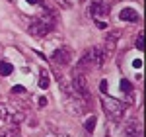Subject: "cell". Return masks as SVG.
Here are the masks:
<instances>
[{"label": "cell", "mask_w": 146, "mask_h": 137, "mask_svg": "<svg viewBox=\"0 0 146 137\" xmlns=\"http://www.w3.org/2000/svg\"><path fill=\"white\" fill-rule=\"evenodd\" d=\"M101 106H103V112L105 116L113 120V122H121L125 116V106L119 100H115V98H109L107 94H103L101 96Z\"/></svg>", "instance_id": "obj_1"}, {"label": "cell", "mask_w": 146, "mask_h": 137, "mask_svg": "<svg viewBox=\"0 0 146 137\" xmlns=\"http://www.w3.org/2000/svg\"><path fill=\"white\" fill-rule=\"evenodd\" d=\"M72 92L82 98V100H90V86H88V79H86V75L84 73H80V71H74V75H72Z\"/></svg>", "instance_id": "obj_2"}, {"label": "cell", "mask_w": 146, "mask_h": 137, "mask_svg": "<svg viewBox=\"0 0 146 137\" xmlns=\"http://www.w3.org/2000/svg\"><path fill=\"white\" fill-rule=\"evenodd\" d=\"M51 24H45V20H35V22L29 24V34L35 35V37H43L51 32Z\"/></svg>", "instance_id": "obj_3"}, {"label": "cell", "mask_w": 146, "mask_h": 137, "mask_svg": "<svg viewBox=\"0 0 146 137\" xmlns=\"http://www.w3.org/2000/svg\"><path fill=\"white\" fill-rule=\"evenodd\" d=\"M51 59H53V63H56V65H68L70 61H72V53L68 51L66 47H58L55 53L51 55Z\"/></svg>", "instance_id": "obj_4"}, {"label": "cell", "mask_w": 146, "mask_h": 137, "mask_svg": "<svg viewBox=\"0 0 146 137\" xmlns=\"http://www.w3.org/2000/svg\"><path fill=\"white\" fill-rule=\"evenodd\" d=\"M88 53H90V61L94 63V67H103V63L107 59V51L103 47H92Z\"/></svg>", "instance_id": "obj_5"}, {"label": "cell", "mask_w": 146, "mask_h": 137, "mask_svg": "<svg viewBox=\"0 0 146 137\" xmlns=\"http://www.w3.org/2000/svg\"><path fill=\"white\" fill-rule=\"evenodd\" d=\"M90 14L92 16H107L109 14V4L101 2V0H96V2H92V6H90Z\"/></svg>", "instance_id": "obj_6"}, {"label": "cell", "mask_w": 146, "mask_h": 137, "mask_svg": "<svg viewBox=\"0 0 146 137\" xmlns=\"http://www.w3.org/2000/svg\"><path fill=\"white\" fill-rule=\"evenodd\" d=\"M119 37H121V32L119 30H113V32H107V35H105V51L109 53V51H113L115 49V45H117V41H119Z\"/></svg>", "instance_id": "obj_7"}, {"label": "cell", "mask_w": 146, "mask_h": 137, "mask_svg": "<svg viewBox=\"0 0 146 137\" xmlns=\"http://www.w3.org/2000/svg\"><path fill=\"white\" fill-rule=\"evenodd\" d=\"M125 137H142L140 135V124H136V122H129L123 129Z\"/></svg>", "instance_id": "obj_8"}, {"label": "cell", "mask_w": 146, "mask_h": 137, "mask_svg": "<svg viewBox=\"0 0 146 137\" xmlns=\"http://www.w3.org/2000/svg\"><path fill=\"white\" fill-rule=\"evenodd\" d=\"M119 18H121L123 22H138V20H140L138 12L133 10V8H123L121 14H119Z\"/></svg>", "instance_id": "obj_9"}, {"label": "cell", "mask_w": 146, "mask_h": 137, "mask_svg": "<svg viewBox=\"0 0 146 137\" xmlns=\"http://www.w3.org/2000/svg\"><path fill=\"white\" fill-rule=\"evenodd\" d=\"M92 67V61H90V53L86 51L82 57H80V61H78V65H76V71H80V73H84L86 68H90Z\"/></svg>", "instance_id": "obj_10"}, {"label": "cell", "mask_w": 146, "mask_h": 137, "mask_svg": "<svg viewBox=\"0 0 146 137\" xmlns=\"http://www.w3.org/2000/svg\"><path fill=\"white\" fill-rule=\"evenodd\" d=\"M14 73V67H12L8 61H0V77H8Z\"/></svg>", "instance_id": "obj_11"}, {"label": "cell", "mask_w": 146, "mask_h": 137, "mask_svg": "<svg viewBox=\"0 0 146 137\" xmlns=\"http://www.w3.org/2000/svg\"><path fill=\"white\" fill-rule=\"evenodd\" d=\"M49 82H51V80H49V73H47L45 68H41V71H39V88H47Z\"/></svg>", "instance_id": "obj_12"}, {"label": "cell", "mask_w": 146, "mask_h": 137, "mask_svg": "<svg viewBox=\"0 0 146 137\" xmlns=\"http://www.w3.org/2000/svg\"><path fill=\"white\" fill-rule=\"evenodd\" d=\"M84 127H86V131H94V127H96V116L88 118L86 124H84Z\"/></svg>", "instance_id": "obj_13"}, {"label": "cell", "mask_w": 146, "mask_h": 137, "mask_svg": "<svg viewBox=\"0 0 146 137\" xmlns=\"http://www.w3.org/2000/svg\"><path fill=\"white\" fill-rule=\"evenodd\" d=\"M121 90H125L127 94H131V92H133V86H131V82H129L127 79L121 80Z\"/></svg>", "instance_id": "obj_14"}, {"label": "cell", "mask_w": 146, "mask_h": 137, "mask_svg": "<svg viewBox=\"0 0 146 137\" xmlns=\"http://www.w3.org/2000/svg\"><path fill=\"white\" fill-rule=\"evenodd\" d=\"M135 45H136V49H144V35L142 34H138V37H136V41H135Z\"/></svg>", "instance_id": "obj_15"}, {"label": "cell", "mask_w": 146, "mask_h": 137, "mask_svg": "<svg viewBox=\"0 0 146 137\" xmlns=\"http://www.w3.org/2000/svg\"><path fill=\"white\" fill-rule=\"evenodd\" d=\"M16 133H18V131L10 127V129H4V131L0 133V137H16Z\"/></svg>", "instance_id": "obj_16"}, {"label": "cell", "mask_w": 146, "mask_h": 137, "mask_svg": "<svg viewBox=\"0 0 146 137\" xmlns=\"http://www.w3.org/2000/svg\"><path fill=\"white\" fill-rule=\"evenodd\" d=\"M100 88H101V92H103V94H105V92H107V80H101Z\"/></svg>", "instance_id": "obj_17"}, {"label": "cell", "mask_w": 146, "mask_h": 137, "mask_svg": "<svg viewBox=\"0 0 146 137\" xmlns=\"http://www.w3.org/2000/svg\"><path fill=\"white\" fill-rule=\"evenodd\" d=\"M14 92H25V88H23V86H14V88H12V94H14Z\"/></svg>", "instance_id": "obj_18"}, {"label": "cell", "mask_w": 146, "mask_h": 137, "mask_svg": "<svg viewBox=\"0 0 146 137\" xmlns=\"http://www.w3.org/2000/svg\"><path fill=\"white\" fill-rule=\"evenodd\" d=\"M39 106H47V98H39Z\"/></svg>", "instance_id": "obj_19"}, {"label": "cell", "mask_w": 146, "mask_h": 137, "mask_svg": "<svg viewBox=\"0 0 146 137\" xmlns=\"http://www.w3.org/2000/svg\"><path fill=\"white\" fill-rule=\"evenodd\" d=\"M0 51H2V45H0Z\"/></svg>", "instance_id": "obj_20"}]
</instances>
